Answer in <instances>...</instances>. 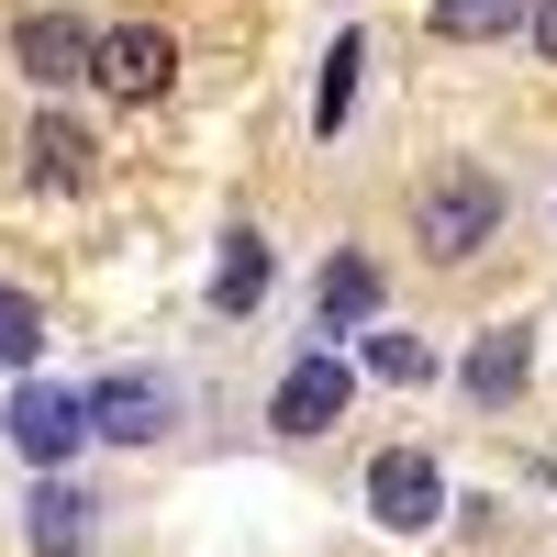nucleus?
Wrapping results in <instances>:
<instances>
[{
  "label": "nucleus",
  "mask_w": 557,
  "mask_h": 557,
  "mask_svg": "<svg viewBox=\"0 0 557 557\" xmlns=\"http://www.w3.org/2000/svg\"><path fill=\"white\" fill-rule=\"evenodd\" d=\"M89 435H101V424H89V391H57V380H23L12 391V446L34 457V469H67Z\"/></svg>",
  "instance_id": "4"
},
{
  "label": "nucleus",
  "mask_w": 557,
  "mask_h": 557,
  "mask_svg": "<svg viewBox=\"0 0 557 557\" xmlns=\"http://www.w3.org/2000/svg\"><path fill=\"white\" fill-rule=\"evenodd\" d=\"M168 412H178V391L146 380V368H112V380L89 391V424H101L112 446H157V435H168Z\"/></svg>",
  "instance_id": "6"
},
{
  "label": "nucleus",
  "mask_w": 557,
  "mask_h": 557,
  "mask_svg": "<svg viewBox=\"0 0 557 557\" xmlns=\"http://www.w3.org/2000/svg\"><path fill=\"white\" fill-rule=\"evenodd\" d=\"M368 513H380L391 535L446 524V469H435L424 446H380V457H368Z\"/></svg>",
  "instance_id": "2"
},
{
  "label": "nucleus",
  "mask_w": 557,
  "mask_h": 557,
  "mask_svg": "<svg viewBox=\"0 0 557 557\" xmlns=\"http://www.w3.org/2000/svg\"><path fill=\"white\" fill-rule=\"evenodd\" d=\"M34 346H45V312H34V290H12V278H0V357H12V368H34Z\"/></svg>",
  "instance_id": "16"
},
{
  "label": "nucleus",
  "mask_w": 557,
  "mask_h": 557,
  "mask_svg": "<svg viewBox=\"0 0 557 557\" xmlns=\"http://www.w3.org/2000/svg\"><path fill=\"white\" fill-rule=\"evenodd\" d=\"M368 368L401 380V391H424V380H435V346H424V335H368Z\"/></svg>",
  "instance_id": "15"
},
{
  "label": "nucleus",
  "mask_w": 557,
  "mask_h": 557,
  "mask_svg": "<svg viewBox=\"0 0 557 557\" xmlns=\"http://www.w3.org/2000/svg\"><path fill=\"white\" fill-rule=\"evenodd\" d=\"M257 301H268V235L235 223V235H223V268H212V312H257Z\"/></svg>",
  "instance_id": "12"
},
{
  "label": "nucleus",
  "mask_w": 557,
  "mask_h": 557,
  "mask_svg": "<svg viewBox=\"0 0 557 557\" xmlns=\"http://www.w3.org/2000/svg\"><path fill=\"white\" fill-rule=\"evenodd\" d=\"M12 67L34 89H78V78H101V34H89L78 12H23L12 23Z\"/></svg>",
  "instance_id": "3"
},
{
  "label": "nucleus",
  "mask_w": 557,
  "mask_h": 557,
  "mask_svg": "<svg viewBox=\"0 0 557 557\" xmlns=\"http://www.w3.org/2000/svg\"><path fill=\"white\" fill-rule=\"evenodd\" d=\"M89 513H101V502H89V491L45 480V491L23 502V535H34V557H78V546H89Z\"/></svg>",
  "instance_id": "10"
},
{
  "label": "nucleus",
  "mask_w": 557,
  "mask_h": 557,
  "mask_svg": "<svg viewBox=\"0 0 557 557\" xmlns=\"http://www.w3.org/2000/svg\"><path fill=\"white\" fill-rule=\"evenodd\" d=\"M368 312H380V268H368V257H323V278H312V323H323V335H357Z\"/></svg>",
  "instance_id": "8"
},
{
  "label": "nucleus",
  "mask_w": 557,
  "mask_h": 557,
  "mask_svg": "<svg viewBox=\"0 0 557 557\" xmlns=\"http://www.w3.org/2000/svg\"><path fill=\"white\" fill-rule=\"evenodd\" d=\"M412 235H424V257H480L491 235H502V178L480 168V157H457V168H435L424 190H412Z\"/></svg>",
  "instance_id": "1"
},
{
  "label": "nucleus",
  "mask_w": 557,
  "mask_h": 557,
  "mask_svg": "<svg viewBox=\"0 0 557 557\" xmlns=\"http://www.w3.org/2000/svg\"><path fill=\"white\" fill-rule=\"evenodd\" d=\"M23 157H34V190H89V178H101V146H89L67 112H45Z\"/></svg>",
  "instance_id": "9"
},
{
  "label": "nucleus",
  "mask_w": 557,
  "mask_h": 557,
  "mask_svg": "<svg viewBox=\"0 0 557 557\" xmlns=\"http://www.w3.org/2000/svg\"><path fill=\"white\" fill-rule=\"evenodd\" d=\"M535 12V0H435V34H457V45H480V34H513Z\"/></svg>",
  "instance_id": "14"
},
{
  "label": "nucleus",
  "mask_w": 557,
  "mask_h": 557,
  "mask_svg": "<svg viewBox=\"0 0 557 557\" xmlns=\"http://www.w3.org/2000/svg\"><path fill=\"white\" fill-rule=\"evenodd\" d=\"M168 78H178V45L157 23L101 34V89H112V101H168Z\"/></svg>",
  "instance_id": "7"
},
{
  "label": "nucleus",
  "mask_w": 557,
  "mask_h": 557,
  "mask_svg": "<svg viewBox=\"0 0 557 557\" xmlns=\"http://www.w3.org/2000/svg\"><path fill=\"white\" fill-rule=\"evenodd\" d=\"M535 57L557 67V0H535Z\"/></svg>",
  "instance_id": "17"
},
{
  "label": "nucleus",
  "mask_w": 557,
  "mask_h": 557,
  "mask_svg": "<svg viewBox=\"0 0 557 557\" xmlns=\"http://www.w3.org/2000/svg\"><path fill=\"white\" fill-rule=\"evenodd\" d=\"M346 401H357V368H346L335 346H312L290 380H278L268 424H278V435H335V424H346Z\"/></svg>",
  "instance_id": "5"
},
{
  "label": "nucleus",
  "mask_w": 557,
  "mask_h": 557,
  "mask_svg": "<svg viewBox=\"0 0 557 557\" xmlns=\"http://www.w3.org/2000/svg\"><path fill=\"white\" fill-rule=\"evenodd\" d=\"M357 67H368V45H357V34H335V57H323V89H312V134H335V123L357 112Z\"/></svg>",
  "instance_id": "13"
},
{
  "label": "nucleus",
  "mask_w": 557,
  "mask_h": 557,
  "mask_svg": "<svg viewBox=\"0 0 557 557\" xmlns=\"http://www.w3.org/2000/svg\"><path fill=\"white\" fill-rule=\"evenodd\" d=\"M524 380H535V346L513 335V323H502V335H480V357H469V401H480V412H502Z\"/></svg>",
  "instance_id": "11"
}]
</instances>
